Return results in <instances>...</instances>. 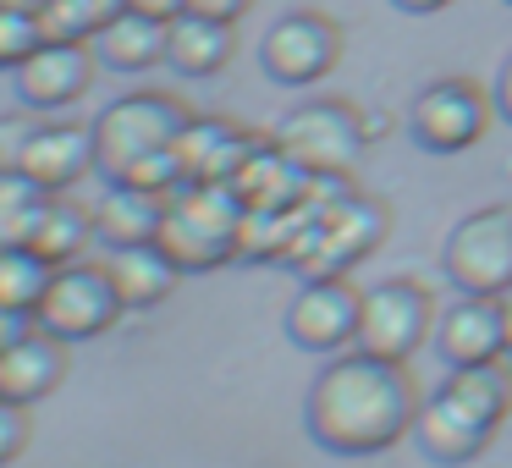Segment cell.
I'll use <instances>...</instances> for the list:
<instances>
[{
	"instance_id": "33",
	"label": "cell",
	"mask_w": 512,
	"mask_h": 468,
	"mask_svg": "<svg viewBox=\"0 0 512 468\" xmlns=\"http://www.w3.org/2000/svg\"><path fill=\"white\" fill-rule=\"evenodd\" d=\"M507 6H512V0H507Z\"/></svg>"
},
{
	"instance_id": "3",
	"label": "cell",
	"mask_w": 512,
	"mask_h": 468,
	"mask_svg": "<svg viewBox=\"0 0 512 468\" xmlns=\"http://www.w3.org/2000/svg\"><path fill=\"white\" fill-rule=\"evenodd\" d=\"M193 111L166 89H138L122 94L100 111L94 122V171L105 182H122L138 160L160 155V149H177V138L188 133Z\"/></svg>"
},
{
	"instance_id": "20",
	"label": "cell",
	"mask_w": 512,
	"mask_h": 468,
	"mask_svg": "<svg viewBox=\"0 0 512 468\" xmlns=\"http://www.w3.org/2000/svg\"><path fill=\"white\" fill-rule=\"evenodd\" d=\"M237 39L232 23H210V17H177L166 34V67L182 72V78H215V72L232 61Z\"/></svg>"
},
{
	"instance_id": "8",
	"label": "cell",
	"mask_w": 512,
	"mask_h": 468,
	"mask_svg": "<svg viewBox=\"0 0 512 468\" xmlns=\"http://www.w3.org/2000/svg\"><path fill=\"white\" fill-rule=\"evenodd\" d=\"M490 122H496V100L474 78H435L430 89L413 94V111H408L413 144L430 149V155L474 149L490 133Z\"/></svg>"
},
{
	"instance_id": "6",
	"label": "cell",
	"mask_w": 512,
	"mask_h": 468,
	"mask_svg": "<svg viewBox=\"0 0 512 468\" xmlns=\"http://www.w3.org/2000/svg\"><path fill=\"white\" fill-rule=\"evenodd\" d=\"M122 314H127V303H122V292H116L105 259H78V265H61L56 276H50V292L39 298L34 325H45L50 336H61V342L72 347V342L105 336Z\"/></svg>"
},
{
	"instance_id": "12",
	"label": "cell",
	"mask_w": 512,
	"mask_h": 468,
	"mask_svg": "<svg viewBox=\"0 0 512 468\" xmlns=\"http://www.w3.org/2000/svg\"><path fill=\"white\" fill-rule=\"evenodd\" d=\"M94 78H100V56H94V45H78V39H45L12 72L17 100L28 111H67L94 89Z\"/></svg>"
},
{
	"instance_id": "15",
	"label": "cell",
	"mask_w": 512,
	"mask_h": 468,
	"mask_svg": "<svg viewBox=\"0 0 512 468\" xmlns=\"http://www.w3.org/2000/svg\"><path fill=\"white\" fill-rule=\"evenodd\" d=\"M61 380H67V342L50 336L45 325H28L12 347H0V397L34 408Z\"/></svg>"
},
{
	"instance_id": "30",
	"label": "cell",
	"mask_w": 512,
	"mask_h": 468,
	"mask_svg": "<svg viewBox=\"0 0 512 468\" xmlns=\"http://www.w3.org/2000/svg\"><path fill=\"white\" fill-rule=\"evenodd\" d=\"M397 12H408V17H435V12H446V6H457V0H391Z\"/></svg>"
},
{
	"instance_id": "31",
	"label": "cell",
	"mask_w": 512,
	"mask_h": 468,
	"mask_svg": "<svg viewBox=\"0 0 512 468\" xmlns=\"http://www.w3.org/2000/svg\"><path fill=\"white\" fill-rule=\"evenodd\" d=\"M501 320H507V358H512V287L501 292Z\"/></svg>"
},
{
	"instance_id": "9",
	"label": "cell",
	"mask_w": 512,
	"mask_h": 468,
	"mask_svg": "<svg viewBox=\"0 0 512 468\" xmlns=\"http://www.w3.org/2000/svg\"><path fill=\"white\" fill-rule=\"evenodd\" d=\"M342 61V28L325 12H287L259 39V72L281 89H309Z\"/></svg>"
},
{
	"instance_id": "14",
	"label": "cell",
	"mask_w": 512,
	"mask_h": 468,
	"mask_svg": "<svg viewBox=\"0 0 512 468\" xmlns=\"http://www.w3.org/2000/svg\"><path fill=\"white\" fill-rule=\"evenodd\" d=\"M435 358L446 369H479L507 358V320H501V298H457L435 314V336H430Z\"/></svg>"
},
{
	"instance_id": "7",
	"label": "cell",
	"mask_w": 512,
	"mask_h": 468,
	"mask_svg": "<svg viewBox=\"0 0 512 468\" xmlns=\"http://www.w3.org/2000/svg\"><path fill=\"white\" fill-rule=\"evenodd\" d=\"M435 336V298L408 276H391L380 287L364 292V309H358V353L391 358V364H408L424 342Z\"/></svg>"
},
{
	"instance_id": "24",
	"label": "cell",
	"mask_w": 512,
	"mask_h": 468,
	"mask_svg": "<svg viewBox=\"0 0 512 468\" xmlns=\"http://www.w3.org/2000/svg\"><path fill=\"white\" fill-rule=\"evenodd\" d=\"M39 45H45L39 12H23V6H6V0H0V72H17Z\"/></svg>"
},
{
	"instance_id": "4",
	"label": "cell",
	"mask_w": 512,
	"mask_h": 468,
	"mask_svg": "<svg viewBox=\"0 0 512 468\" xmlns=\"http://www.w3.org/2000/svg\"><path fill=\"white\" fill-rule=\"evenodd\" d=\"M270 144L309 177H347L364 155L369 133H364V116L347 100H309L270 133Z\"/></svg>"
},
{
	"instance_id": "1",
	"label": "cell",
	"mask_w": 512,
	"mask_h": 468,
	"mask_svg": "<svg viewBox=\"0 0 512 468\" xmlns=\"http://www.w3.org/2000/svg\"><path fill=\"white\" fill-rule=\"evenodd\" d=\"M419 402L424 397L408 364L347 347L320 369V380L303 397V430L331 457H375L413 435Z\"/></svg>"
},
{
	"instance_id": "5",
	"label": "cell",
	"mask_w": 512,
	"mask_h": 468,
	"mask_svg": "<svg viewBox=\"0 0 512 468\" xmlns=\"http://www.w3.org/2000/svg\"><path fill=\"white\" fill-rule=\"evenodd\" d=\"M441 276L468 298H501L512 287V204H485L446 232Z\"/></svg>"
},
{
	"instance_id": "26",
	"label": "cell",
	"mask_w": 512,
	"mask_h": 468,
	"mask_svg": "<svg viewBox=\"0 0 512 468\" xmlns=\"http://www.w3.org/2000/svg\"><path fill=\"white\" fill-rule=\"evenodd\" d=\"M193 17H210V23H237V17L254 12V0H188Z\"/></svg>"
},
{
	"instance_id": "16",
	"label": "cell",
	"mask_w": 512,
	"mask_h": 468,
	"mask_svg": "<svg viewBox=\"0 0 512 468\" xmlns=\"http://www.w3.org/2000/svg\"><path fill=\"white\" fill-rule=\"evenodd\" d=\"M259 138L243 133L232 122H210V116H193L188 133L177 138V155H182V177L188 182H232L243 177V166L254 160Z\"/></svg>"
},
{
	"instance_id": "23",
	"label": "cell",
	"mask_w": 512,
	"mask_h": 468,
	"mask_svg": "<svg viewBox=\"0 0 512 468\" xmlns=\"http://www.w3.org/2000/svg\"><path fill=\"white\" fill-rule=\"evenodd\" d=\"M50 276H56V265H45L34 248H6L0 254V309L34 320L39 298L50 292Z\"/></svg>"
},
{
	"instance_id": "2",
	"label": "cell",
	"mask_w": 512,
	"mask_h": 468,
	"mask_svg": "<svg viewBox=\"0 0 512 468\" xmlns=\"http://www.w3.org/2000/svg\"><path fill=\"white\" fill-rule=\"evenodd\" d=\"M243 226H248V204L232 182H188L166 204L160 248L177 259L182 276L188 270L204 276V270H221L226 259L243 254Z\"/></svg>"
},
{
	"instance_id": "18",
	"label": "cell",
	"mask_w": 512,
	"mask_h": 468,
	"mask_svg": "<svg viewBox=\"0 0 512 468\" xmlns=\"http://www.w3.org/2000/svg\"><path fill=\"white\" fill-rule=\"evenodd\" d=\"M105 270H111L116 292L127 309H160L177 292V259L160 243H133V248H105Z\"/></svg>"
},
{
	"instance_id": "27",
	"label": "cell",
	"mask_w": 512,
	"mask_h": 468,
	"mask_svg": "<svg viewBox=\"0 0 512 468\" xmlns=\"http://www.w3.org/2000/svg\"><path fill=\"white\" fill-rule=\"evenodd\" d=\"M133 12L155 17V23H177V17H188V0H127Z\"/></svg>"
},
{
	"instance_id": "22",
	"label": "cell",
	"mask_w": 512,
	"mask_h": 468,
	"mask_svg": "<svg viewBox=\"0 0 512 468\" xmlns=\"http://www.w3.org/2000/svg\"><path fill=\"white\" fill-rule=\"evenodd\" d=\"M45 204H50V193L39 182H28L17 166H0V254L6 248H28Z\"/></svg>"
},
{
	"instance_id": "10",
	"label": "cell",
	"mask_w": 512,
	"mask_h": 468,
	"mask_svg": "<svg viewBox=\"0 0 512 468\" xmlns=\"http://www.w3.org/2000/svg\"><path fill=\"white\" fill-rule=\"evenodd\" d=\"M358 309H364V292L347 287L342 276H309L292 292L287 314H281V331L298 353L314 358H336L358 342Z\"/></svg>"
},
{
	"instance_id": "28",
	"label": "cell",
	"mask_w": 512,
	"mask_h": 468,
	"mask_svg": "<svg viewBox=\"0 0 512 468\" xmlns=\"http://www.w3.org/2000/svg\"><path fill=\"white\" fill-rule=\"evenodd\" d=\"M490 100H496V116L512 127V56L501 61V72H496V89H490Z\"/></svg>"
},
{
	"instance_id": "17",
	"label": "cell",
	"mask_w": 512,
	"mask_h": 468,
	"mask_svg": "<svg viewBox=\"0 0 512 468\" xmlns=\"http://www.w3.org/2000/svg\"><path fill=\"white\" fill-rule=\"evenodd\" d=\"M166 193L133 188V182H105V199L94 210V232L105 248H133V243H160L166 226Z\"/></svg>"
},
{
	"instance_id": "32",
	"label": "cell",
	"mask_w": 512,
	"mask_h": 468,
	"mask_svg": "<svg viewBox=\"0 0 512 468\" xmlns=\"http://www.w3.org/2000/svg\"><path fill=\"white\" fill-rule=\"evenodd\" d=\"M0 166H6V155H0Z\"/></svg>"
},
{
	"instance_id": "13",
	"label": "cell",
	"mask_w": 512,
	"mask_h": 468,
	"mask_svg": "<svg viewBox=\"0 0 512 468\" xmlns=\"http://www.w3.org/2000/svg\"><path fill=\"white\" fill-rule=\"evenodd\" d=\"M12 166L45 193H67L94 171V122H39L23 133Z\"/></svg>"
},
{
	"instance_id": "29",
	"label": "cell",
	"mask_w": 512,
	"mask_h": 468,
	"mask_svg": "<svg viewBox=\"0 0 512 468\" xmlns=\"http://www.w3.org/2000/svg\"><path fill=\"white\" fill-rule=\"evenodd\" d=\"M28 325H34V320H28V314H12V309H0V347H12L17 336L28 331Z\"/></svg>"
},
{
	"instance_id": "19",
	"label": "cell",
	"mask_w": 512,
	"mask_h": 468,
	"mask_svg": "<svg viewBox=\"0 0 512 468\" xmlns=\"http://www.w3.org/2000/svg\"><path fill=\"white\" fill-rule=\"evenodd\" d=\"M166 34H171V23H155V17L127 6V12H116L89 45H94V56H100L105 72H127V78H133V72H149V67L166 61Z\"/></svg>"
},
{
	"instance_id": "21",
	"label": "cell",
	"mask_w": 512,
	"mask_h": 468,
	"mask_svg": "<svg viewBox=\"0 0 512 468\" xmlns=\"http://www.w3.org/2000/svg\"><path fill=\"white\" fill-rule=\"evenodd\" d=\"M100 243V232H94V210H83V204L61 199V193H50L45 215H39L34 237H28V248H34L45 265H78L89 248Z\"/></svg>"
},
{
	"instance_id": "25",
	"label": "cell",
	"mask_w": 512,
	"mask_h": 468,
	"mask_svg": "<svg viewBox=\"0 0 512 468\" xmlns=\"http://www.w3.org/2000/svg\"><path fill=\"white\" fill-rule=\"evenodd\" d=\"M28 441H34V419H28L23 402L0 397V468L17 463V457L28 452Z\"/></svg>"
},
{
	"instance_id": "11",
	"label": "cell",
	"mask_w": 512,
	"mask_h": 468,
	"mask_svg": "<svg viewBox=\"0 0 512 468\" xmlns=\"http://www.w3.org/2000/svg\"><path fill=\"white\" fill-rule=\"evenodd\" d=\"M496 430L501 424L490 419V413H479L474 402H463L457 391L435 386L430 397L419 402L413 446L441 468H463V463H474V457H485V446L496 441Z\"/></svg>"
}]
</instances>
